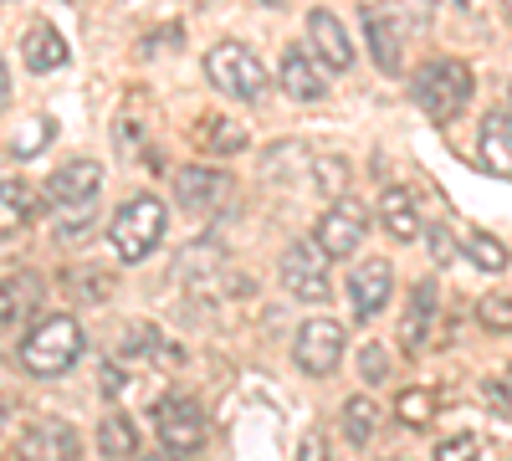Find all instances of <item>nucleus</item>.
<instances>
[{"instance_id":"f257e3e1","label":"nucleus","mask_w":512,"mask_h":461,"mask_svg":"<svg viewBox=\"0 0 512 461\" xmlns=\"http://www.w3.org/2000/svg\"><path fill=\"white\" fill-rule=\"evenodd\" d=\"M82 323L72 313H52V318H41L36 328L21 333V344H16V359L26 374H36V380H62V374L82 359Z\"/></svg>"},{"instance_id":"f03ea898","label":"nucleus","mask_w":512,"mask_h":461,"mask_svg":"<svg viewBox=\"0 0 512 461\" xmlns=\"http://www.w3.org/2000/svg\"><path fill=\"white\" fill-rule=\"evenodd\" d=\"M472 93H477V77H472V67L456 62V57H436V62H425L410 77V98H415V108L431 123L461 118V108L472 103Z\"/></svg>"},{"instance_id":"7ed1b4c3","label":"nucleus","mask_w":512,"mask_h":461,"mask_svg":"<svg viewBox=\"0 0 512 461\" xmlns=\"http://www.w3.org/2000/svg\"><path fill=\"white\" fill-rule=\"evenodd\" d=\"M164 226H169V211H164V200L154 195H128L113 221H108V246H113V257L123 267H134L144 257H154L159 241H164Z\"/></svg>"},{"instance_id":"20e7f679","label":"nucleus","mask_w":512,"mask_h":461,"mask_svg":"<svg viewBox=\"0 0 512 461\" xmlns=\"http://www.w3.org/2000/svg\"><path fill=\"white\" fill-rule=\"evenodd\" d=\"M205 77H210V88L236 98V103H251L267 93V62L251 47H241V41H216L205 52Z\"/></svg>"},{"instance_id":"39448f33","label":"nucleus","mask_w":512,"mask_h":461,"mask_svg":"<svg viewBox=\"0 0 512 461\" xmlns=\"http://www.w3.org/2000/svg\"><path fill=\"white\" fill-rule=\"evenodd\" d=\"M328 246L313 236V241H292L287 251H282V267H277V277H282V287H287V298H297V303H328L333 298V282H328Z\"/></svg>"},{"instance_id":"423d86ee","label":"nucleus","mask_w":512,"mask_h":461,"mask_svg":"<svg viewBox=\"0 0 512 461\" xmlns=\"http://www.w3.org/2000/svg\"><path fill=\"white\" fill-rule=\"evenodd\" d=\"M154 436L169 456H190L205 446V410L190 395H164L154 405Z\"/></svg>"},{"instance_id":"0eeeda50","label":"nucleus","mask_w":512,"mask_h":461,"mask_svg":"<svg viewBox=\"0 0 512 461\" xmlns=\"http://www.w3.org/2000/svg\"><path fill=\"white\" fill-rule=\"evenodd\" d=\"M344 359V328L333 318H308L303 328L292 333V364L308 374V380H328Z\"/></svg>"},{"instance_id":"6e6552de","label":"nucleus","mask_w":512,"mask_h":461,"mask_svg":"<svg viewBox=\"0 0 512 461\" xmlns=\"http://www.w3.org/2000/svg\"><path fill=\"white\" fill-rule=\"evenodd\" d=\"M364 236H369V211L354 195H338L318 221V241L328 246V257H349V251L364 246Z\"/></svg>"},{"instance_id":"1a4fd4ad","label":"nucleus","mask_w":512,"mask_h":461,"mask_svg":"<svg viewBox=\"0 0 512 461\" xmlns=\"http://www.w3.org/2000/svg\"><path fill=\"white\" fill-rule=\"evenodd\" d=\"M390 287H395V267L384 257H364L349 277V308L354 318H374L384 313V303H390Z\"/></svg>"},{"instance_id":"9d476101","label":"nucleus","mask_w":512,"mask_h":461,"mask_svg":"<svg viewBox=\"0 0 512 461\" xmlns=\"http://www.w3.org/2000/svg\"><path fill=\"white\" fill-rule=\"evenodd\" d=\"M308 47L318 52V62H323L328 72H349L354 57H359V52H354V41H349V26L338 21L333 11H323V6L308 16Z\"/></svg>"},{"instance_id":"9b49d317","label":"nucleus","mask_w":512,"mask_h":461,"mask_svg":"<svg viewBox=\"0 0 512 461\" xmlns=\"http://www.w3.org/2000/svg\"><path fill=\"white\" fill-rule=\"evenodd\" d=\"M277 82H282V93L292 103H323V93H328V82L318 72V52H308V47H287L282 52Z\"/></svg>"},{"instance_id":"f8f14e48","label":"nucleus","mask_w":512,"mask_h":461,"mask_svg":"<svg viewBox=\"0 0 512 461\" xmlns=\"http://www.w3.org/2000/svg\"><path fill=\"white\" fill-rule=\"evenodd\" d=\"M231 195V175L221 170H200V164H185V170H175V200L185 205V211H216V205Z\"/></svg>"},{"instance_id":"ddd939ff","label":"nucleus","mask_w":512,"mask_h":461,"mask_svg":"<svg viewBox=\"0 0 512 461\" xmlns=\"http://www.w3.org/2000/svg\"><path fill=\"white\" fill-rule=\"evenodd\" d=\"M477 159L497 180H512V108H492L477 134Z\"/></svg>"},{"instance_id":"4468645a","label":"nucleus","mask_w":512,"mask_h":461,"mask_svg":"<svg viewBox=\"0 0 512 461\" xmlns=\"http://www.w3.org/2000/svg\"><path fill=\"white\" fill-rule=\"evenodd\" d=\"M103 190V164L98 159H72L62 170H52L47 180V200L52 205H82V200H98Z\"/></svg>"},{"instance_id":"2eb2a0df","label":"nucleus","mask_w":512,"mask_h":461,"mask_svg":"<svg viewBox=\"0 0 512 461\" xmlns=\"http://www.w3.org/2000/svg\"><path fill=\"white\" fill-rule=\"evenodd\" d=\"M41 298H47V292H41V277H31V272H11L6 277V292H0V323H6L11 339L26 333V323L41 308Z\"/></svg>"},{"instance_id":"dca6fc26","label":"nucleus","mask_w":512,"mask_h":461,"mask_svg":"<svg viewBox=\"0 0 512 461\" xmlns=\"http://www.w3.org/2000/svg\"><path fill=\"white\" fill-rule=\"evenodd\" d=\"M436 308H441V287L431 277H420L410 287V308H405V323H400V344L410 354H425V333L436 323Z\"/></svg>"},{"instance_id":"f3484780","label":"nucleus","mask_w":512,"mask_h":461,"mask_svg":"<svg viewBox=\"0 0 512 461\" xmlns=\"http://www.w3.org/2000/svg\"><path fill=\"white\" fill-rule=\"evenodd\" d=\"M21 451L36 456V461H67V456L82 451V441H77V431H72L67 421H52V415H47V421H31V426H26Z\"/></svg>"},{"instance_id":"a211bd4d","label":"nucleus","mask_w":512,"mask_h":461,"mask_svg":"<svg viewBox=\"0 0 512 461\" xmlns=\"http://www.w3.org/2000/svg\"><path fill=\"white\" fill-rule=\"evenodd\" d=\"M364 36H369V57L379 72H400L405 52H400V26L395 16H384V6H364Z\"/></svg>"},{"instance_id":"6ab92c4d","label":"nucleus","mask_w":512,"mask_h":461,"mask_svg":"<svg viewBox=\"0 0 512 461\" xmlns=\"http://www.w3.org/2000/svg\"><path fill=\"white\" fill-rule=\"evenodd\" d=\"M379 226L390 231L395 241L425 236V221H420V211H415V195H410L405 185H384V195H379Z\"/></svg>"},{"instance_id":"aec40b11","label":"nucleus","mask_w":512,"mask_h":461,"mask_svg":"<svg viewBox=\"0 0 512 461\" xmlns=\"http://www.w3.org/2000/svg\"><path fill=\"white\" fill-rule=\"evenodd\" d=\"M67 41H62V31H52V26H31L26 31V41H21V62L31 67V72H57V67H67Z\"/></svg>"},{"instance_id":"412c9836","label":"nucleus","mask_w":512,"mask_h":461,"mask_svg":"<svg viewBox=\"0 0 512 461\" xmlns=\"http://www.w3.org/2000/svg\"><path fill=\"white\" fill-rule=\"evenodd\" d=\"M195 144L205 154H241L246 149V129L236 118H221V113H205L200 129H195Z\"/></svg>"},{"instance_id":"4be33fe9","label":"nucleus","mask_w":512,"mask_h":461,"mask_svg":"<svg viewBox=\"0 0 512 461\" xmlns=\"http://www.w3.org/2000/svg\"><path fill=\"white\" fill-rule=\"evenodd\" d=\"M98 451H103V456H113V461H123V456H139V426L128 421V415L108 410L103 421H98Z\"/></svg>"},{"instance_id":"5701e85b","label":"nucleus","mask_w":512,"mask_h":461,"mask_svg":"<svg viewBox=\"0 0 512 461\" xmlns=\"http://www.w3.org/2000/svg\"><path fill=\"white\" fill-rule=\"evenodd\" d=\"M31 216H36V195H31L16 175H6V185H0V231L16 236Z\"/></svg>"},{"instance_id":"b1692460","label":"nucleus","mask_w":512,"mask_h":461,"mask_svg":"<svg viewBox=\"0 0 512 461\" xmlns=\"http://www.w3.org/2000/svg\"><path fill=\"white\" fill-rule=\"evenodd\" d=\"M374 431H379V405L369 395L344 400V436H349V446H369Z\"/></svg>"},{"instance_id":"393cba45","label":"nucleus","mask_w":512,"mask_h":461,"mask_svg":"<svg viewBox=\"0 0 512 461\" xmlns=\"http://www.w3.org/2000/svg\"><path fill=\"white\" fill-rule=\"evenodd\" d=\"M308 164H313V159H308V149L287 139V144H272V149H267L262 175H267V180H292L297 170H308Z\"/></svg>"},{"instance_id":"a878e982","label":"nucleus","mask_w":512,"mask_h":461,"mask_svg":"<svg viewBox=\"0 0 512 461\" xmlns=\"http://www.w3.org/2000/svg\"><path fill=\"white\" fill-rule=\"evenodd\" d=\"M82 303H108L113 298V272H103V267H72L67 277H62Z\"/></svg>"},{"instance_id":"bb28decb","label":"nucleus","mask_w":512,"mask_h":461,"mask_svg":"<svg viewBox=\"0 0 512 461\" xmlns=\"http://www.w3.org/2000/svg\"><path fill=\"white\" fill-rule=\"evenodd\" d=\"M313 185H318V195L338 200V195L349 190V159H338V154H323V159H313Z\"/></svg>"},{"instance_id":"cd10ccee","label":"nucleus","mask_w":512,"mask_h":461,"mask_svg":"<svg viewBox=\"0 0 512 461\" xmlns=\"http://www.w3.org/2000/svg\"><path fill=\"white\" fill-rule=\"evenodd\" d=\"M395 415H400L410 431H420V426L436 415V395H431V390H400V395H395Z\"/></svg>"},{"instance_id":"c85d7f7f","label":"nucleus","mask_w":512,"mask_h":461,"mask_svg":"<svg viewBox=\"0 0 512 461\" xmlns=\"http://www.w3.org/2000/svg\"><path fill=\"white\" fill-rule=\"evenodd\" d=\"M466 251H472V262L482 267V272H507V246L497 241V236H487V231H472L466 236Z\"/></svg>"},{"instance_id":"c756f323","label":"nucleus","mask_w":512,"mask_h":461,"mask_svg":"<svg viewBox=\"0 0 512 461\" xmlns=\"http://www.w3.org/2000/svg\"><path fill=\"white\" fill-rule=\"evenodd\" d=\"M477 323L487 333H512V292H487L477 303Z\"/></svg>"},{"instance_id":"7c9ffc66","label":"nucleus","mask_w":512,"mask_h":461,"mask_svg":"<svg viewBox=\"0 0 512 461\" xmlns=\"http://www.w3.org/2000/svg\"><path fill=\"white\" fill-rule=\"evenodd\" d=\"M384 6H390V16L405 31H431V21H436V0H384Z\"/></svg>"},{"instance_id":"2f4dec72","label":"nucleus","mask_w":512,"mask_h":461,"mask_svg":"<svg viewBox=\"0 0 512 461\" xmlns=\"http://www.w3.org/2000/svg\"><path fill=\"white\" fill-rule=\"evenodd\" d=\"M159 339H164V333H159L154 323H128L123 339H118V349H123L128 359H149V354L159 349Z\"/></svg>"},{"instance_id":"473e14b6","label":"nucleus","mask_w":512,"mask_h":461,"mask_svg":"<svg viewBox=\"0 0 512 461\" xmlns=\"http://www.w3.org/2000/svg\"><path fill=\"white\" fill-rule=\"evenodd\" d=\"M359 380H364L369 390L390 380V349H384V344H364V349H359Z\"/></svg>"},{"instance_id":"72a5a7b5","label":"nucleus","mask_w":512,"mask_h":461,"mask_svg":"<svg viewBox=\"0 0 512 461\" xmlns=\"http://www.w3.org/2000/svg\"><path fill=\"white\" fill-rule=\"evenodd\" d=\"M47 144H52V118H31L26 134L11 139V154H16V159H31V154H41Z\"/></svg>"},{"instance_id":"f704fd0d","label":"nucleus","mask_w":512,"mask_h":461,"mask_svg":"<svg viewBox=\"0 0 512 461\" xmlns=\"http://www.w3.org/2000/svg\"><path fill=\"white\" fill-rule=\"evenodd\" d=\"M436 456H441V461H466V456H477V436H472V431L446 436V441L436 446Z\"/></svg>"},{"instance_id":"c9c22d12","label":"nucleus","mask_w":512,"mask_h":461,"mask_svg":"<svg viewBox=\"0 0 512 461\" xmlns=\"http://www.w3.org/2000/svg\"><path fill=\"white\" fill-rule=\"evenodd\" d=\"M507 385H512V374H507V369H502V374H492V380L482 385V395L492 400V410H497V415H512V395H507Z\"/></svg>"},{"instance_id":"e433bc0d","label":"nucleus","mask_w":512,"mask_h":461,"mask_svg":"<svg viewBox=\"0 0 512 461\" xmlns=\"http://www.w3.org/2000/svg\"><path fill=\"white\" fill-rule=\"evenodd\" d=\"M425 246H431V262H436V267H446V262L456 257V241L446 236V226H431V231H425Z\"/></svg>"},{"instance_id":"4c0bfd02","label":"nucleus","mask_w":512,"mask_h":461,"mask_svg":"<svg viewBox=\"0 0 512 461\" xmlns=\"http://www.w3.org/2000/svg\"><path fill=\"white\" fill-rule=\"evenodd\" d=\"M98 390H103L108 400H118V395L128 390V374H123L118 364H103V369H98Z\"/></svg>"},{"instance_id":"58836bf2","label":"nucleus","mask_w":512,"mask_h":461,"mask_svg":"<svg viewBox=\"0 0 512 461\" xmlns=\"http://www.w3.org/2000/svg\"><path fill=\"white\" fill-rule=\"evenodd\" d=\"M169 41H180V26H169V31H159V36H144V41H139V52H144V57L169 52Z\"/></svg>"},{"instance_id":"ea45409f","label":"nucleus","mask_w":512,"mask_h":461,"mask_svg":"<svg viewBox=\"0 0 512 461\" xmlns=\"http://www.w3.org/2000/svg\"><path fill=\"white\" fill-rule=\"evenodd\" d=\"M297 451H303V456H313V461H318V456H323V436H318V431H313V436H303V446H297Z\"/></svg>"},{"instance_id":"a19ab883","label":"nucleus","mask_w":512,"mask_h":461,"mask_svg":"<svg viewBox=\"0 0 512 461\" xmlns=\"http://www.w3.org/2000/svg\"><path fill=\"white\" fill-rule=\"evenodd\" d=\"M262 6H272V11H282V6H287V0H262Z\"/></svg>"},{"instance_id":"79ce46f5","label":"nucleus","mask_w":512,"mask_h":461,"mask_svg":"<svg viewBox=\"0 0 512 461\" xmlns=\"http://www.w3.org/2000/svg\"><path fill=\"white\" fill-rule=\"evenodd\" d=\"M502 11H507V21H512V0H502Z\"/></svg>"},{"instance_id":"37998d69","label":"nucleus","mask_w":512,"mask_h":461,"mask_svg":"<svg viewBox=\"0 0 512 461\" xmlns=\"http://www.w3.org/2000/svg\"><path fill=\"white\" fill-rule=\"evenodd\" d=\"M507 108H512V103H507Z\"/></svg>"}]
</instances>
